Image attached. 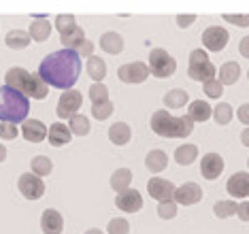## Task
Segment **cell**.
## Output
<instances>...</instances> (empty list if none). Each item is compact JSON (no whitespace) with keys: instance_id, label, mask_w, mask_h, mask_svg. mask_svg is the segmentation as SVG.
Returning a JSON list of instances; mask_svg holds the SVG:
<instances>
[{"instance_id":"6da1fadb","label":"cell","mask_w":249,"mask_h":234,"mask_svg":"<svg viewBox=\"0 0 249 234\" xmlns=\"http://www.w3.org/2000/svg\"><path fill=\"white\" fill-rule=\"evenodd\" d=\"M79 75H81V58L72 49L53 51L38 66V77L45 83L58 90H66V92L77 83Z\"/></svg>"},{"instance_id":"7a4b0ae2","label":"cell","mask_w":249,"mask_h":234,"mask_svg":"<svg viewBox=\"0 0 249 234\" xmlns=\"http://www.w3.org/2000/svg\"><path fill=\"white\" fill-rule=\"evenodd\" d=\"M4 85L18 90V92H21L26 98L43 100V98H47V94H49V85L38 77V72L32 75V72H28L26 68H19V66H13L7 71V75H4Z\"/></svg>"},{"instance_id":"3957f363","label":"cell","mask_w":249,"mask_h":234,"mask_svg":"<svg viewBox=\"0 0 249 234\" xmlns=\"http://www.w3.org/2000/svg\"><path fill=\"white\" fill-rule=\"evenodd\" d=\"M30 113V102L21 92L2 85L0 88V122L2 124H24Z\"/></svg>"},{"instance_id":"277c9868","label":"cell","mask_w":249,"mask_h":234,"mask_svg":"<svg viewBox=\"0 0 249 234\" xmlns=\"http://www.w3.org/2000/svg\"><path fill=\"white\" fill-rule=\"evenodd\" d=\"M151 130L158 136H164V139H185L194 130V122H192L190 115L173 117L171 113L160 109L151 115Z\"/></svg>"},{"instance_id":"5b68a950","label":"cell","mask_w":249,"mask_h":234,"mask_svg":"<svg viewBox=\"0 0 249 234\" xmlns=\"http://www.w3.org/2000/svg\"><path fill=\"white\" fill-rule=\"evenodd\" d=\"M188 75L192 81H211L217 75V71H215L213 62L209 60L207 51L205 49H194L190 54V66H188Z\"/></svg>"},{"instance_id":"8992f818","label":"cell","mask_w":249,"mask_h":234,"mask_svg":"<svg viewBox=\"0 0 249 234\" xmlns=\"http://www.w3.org/2000/svg\"><path fill=\"white\" fill-rule=\"evenodd\" d=\"M149 75H154L158 79H168L177 71V62L171 58V54L164 49H151L149 54Z\"/></svg>"},{"instance_id":"52a82bcc","label":"cell","mask_w":249,"mask_h":234,"mask_svg":"<svg viewBox=\"0 0 249 234\" xmlns=\"http://www.w3.org/2000/svg\"><path fill=\"white\" fill-rule=\"evenodd\" d=\"M18 187H19L21 196H24L26 200H38V198L45 196V183H43L41 177H36L35 173L19 175Z\"/></svg>"},{"instance_id":"ba28073f","label":"cell","mask_w":249,"mask_h":234,"mask_svg":"<svg viewBox=\"0 0 249 234\" xmlns=\"http://www.w3.org/2000/svg\"><path fill=\"white\" fill-rule=\"evenodd\" d=\"M81 102H83V96L77 90H69V92H64L60 96L55 113H58L60 119H72L77 115V111L81 109Z\"/></svg>"},{"instance_id":"9c48e42d","label":"cell","mask_w":249,"mask_h":234,"mask_svg":"<svg viewBox=\"0 0 249 234\" xmlns=\"http://www.w3.org/2000/svg\"><path fill=\"white\" fill-rule=\"evenodd\" d=\"M117 77L124 83H145L147 77H149V66L143 64V62H130V64L120 66Z\"/></svg>"},{"instance_id":"30bf717a","label":"cell","mask_w":249,"mask_h":234,"mask_svg":"<svg viewBox=\"0 0 249 234\" xmlns=\"http://www.w3.org/2000/svg\"><path fill=\"white\" fill-rule=\"evenodd\" d=\"M228 41H230V34L222 26H211L202 32V45H205L207 49H211L213 54L222 51L226 45H228Z\"/></svg>"},{"instance_id":"8fae6325","label":"cell","mask_w":249,"mask_h":234,"mask_svg":"<svg viewBox=\"0 0 249 234\" xmlns=\"http://www.w3.org/2000/svg\"><path fill=\"white\" fill-rule=\"evenodd\" d=\"M147 192H149V196L154 198L158 202H171L175 198V185L171 181L166 179H160V177H154V179H149V183H147Z\"/></svg>"},{"instance_id":"7c38bea8","label":"cell","mask_w":249,"mask_h":234,"mask_svg":"<svg viewBox=\"0 0 249 234\" xmlns=\"http://www.w3.org/2000/svg\"><path fill=\"white\" fill-rule=\"evenodd\" d=\"M115 207L120 211H126V213H137V211L143 209V196H141L139 190H126L115 196Z\"/></svg>"},{"instance_id":"4fadbf2b","label":"cell","mask_w":249,"mask_h":234,"mask_svg":"<svg viewBox=\"0 0 249 234\" xmlns=\"http://www.w3.org/2000/svg\"><path fill=\"white\" fill-rule=\"evenodd\" d=\"M200 198H202V190H200V185L198 183H194V181L183 183L181 187L175 190V200H177V204H183V207H190V204L200 202Z\"/></svg>"},{"instance_id":"5bb4252c","label":"cell","mask_w":249,"mask_h":234,"mask_svg":"<svg viewBox=\"0 0 249 234\" xmlns=\"http://www.w3.org/2000/svg\"><path fill=\"white\" fill-rule=\"evenodd\" d=\"M224 170V160L219 153H207L200 162V173L207 181H215Z\"/></svg>"},{"instance_id":"9a60e30c","label":"cell","mask_w":249,"mask_h":234,"mask_svg":"<svg viewBox=\"0 0 249 234\" xmlns=\"http://www.w3.org/2000/svg\"><path fill=\"white\" fill-rule=\"evenodd\" d=\"M226 190L232 198H247L249 196V173L241 170V173H234L226 183Z\"/></svg>"},{"instance_id":"2e32d148","label":"cell","mask_w":249,"mask_h":234,"mask_svg":"<svg viewBox=\"0 0 249 234\" xmlns=\"http://www.w3.org/2000/svg\"><path fill=\"white\" fill-rule=\"evenodd\" d=\"M41 228L43 234H62L64 230V217L60 215V211L55 209H47L41 217Z\"/></svg>"},{"instance_id":"e0dca14e","label":"cell","mask_w":249,"mask_h":234,"mask_svg":"<svg viewBox=\"0 0 249 234\" xmlns=\"http://www.w3.org/2000/svg\"><path fill=\"white\" fill-rule=\"evenodd\" d=\"M21 132H24V139L30 143H41L43 139H47V126H45L41 119H26L24 126H21Z\"/></svg>"},{"instance_id":"ac0fdd59","label":"cell","mask_w":249,"mask_h":234,"mask_svg":"<svg viewBox=\"0 0 249 234\" xmlns=\"http://www.w3.org/2000/svg\"><path fill=\"white\" fill-rule=\"evenodd\" d=\"M109 139L113 145H117V147L128 145L130 139H132V130H130V126L126 122H117L109 128Z\"/></svg>"},{"instance_id":"d6986e66","label":"cell","mask_w":249,"mask_h":234,"mask_svg":"<svg viewBox=\"0 0 249 234\" xmlns=\"http://www.w3.org/2000/svg\"><path fill=\"white\" fill-rule=\"evenodd\" d=\"M47 139L53 147H62L66 143H71V130L69 126H64L62 122H55L49 126V132H47Z\"/></svg>"},{"instance_id":"ffe728a7","label":"cell","mask_w":249,"mask_h":234,"mask_svg":"<svg viewBox=\"0 0 249 234\" xmlns=\"http://www.w3.org/2000/svg\"><path fill=\"white\" fill-rule=\"evenodd\" d=\"M100 47H103L107 54L117 55L124 51V38L117 32H105L103 36H100Z\"/></svg>"},{"instance_id":"44dd1931","label":"cell","mask_w":249,"mask_h":234,"mask_svg":"<svg viewBox=\"0 0 249 234\" xmlns=\"http://www.w3.org/2000/svg\"><path fill=\"white\" fill-rule=\"evenodd\" d=\"M217 75H219L217 81L222 85H234L241 77V66L236 64V62H226V64H222Z\"/></svg>"},{"instance_id":"7402d4cb","label":"cell","mask_w":249,"mask_h":234,"mask_svg":"<svg viewBox=\"0 0 249 234\" xmlns=\"http://www.w3.org/2000/svg\"><path fill=\"white\" fill-rule=\"evenodd\" d=\"M145 166H147V170H151V173H162V170L168 166L166 153L162 149H151L145 158Z\"/></svg>"},{"instance_id":"603a6c76","label":"cell","mask_w":249,"mask_h":234,"mask_svg":"<svg viewBox=\"0 0 249 234\" xmlns=\"http://www.w3.org/2000/svg\"><path fill=\"white\" fill-rule=\"evenodd\" d=\"M28 34H30L32 41L43 43V41H47L49 34H52V24H49L45 17H41V19H35L30 24V30H28Z\"/></svg>"},{"instance_id":"cb8c5ba5","label":"cell","mask_w":249,"mask_h":234,"mask_svg":"<svg viewBox=\"0 0 249 234\" xmlns=\"http://www.w3.org/2000/svg\"><path fill=\"white\" fill-rule=\"evenodd\" d=\"M188 115L192 117V122H207L211 117V105L205 100H194L190 102V109H188Z\"/></svg>"},{"instance_id":"d4e9b609","label":"cell","mask_w":249,"mask_h":234,"mask_svg":"<svg viewBox=\"0 0 249 234\" xmlns=\"http://www.w3.org/2000/svg\"><path fill=\"white\" fill-rule=\"evenodd\" d=\"M30 34L26 30H11L7 34V38H4V43H7L9 49H26L28 45H30Z\"/></svg>"},{"instance_id":"484cf974","label":"cell","mask_w":249,"mask_h":234,"mask_svg":"<svg viewBox=\"0 0 249 234\" xmlns=\"http://www.w3.org/2000/svg\"><path fill=\"white\" fill-rule=\"evenodd\" d=\"M164 105L168 107V109H181V107L188 105V92L185 90H168L166 94H164Z\"/></svg>"},{"instance_id":"4316f807","label":"cell","mask_w":249,"mask_h":234,"mask_svg":"<svg viewBox=\"0 0 249 234\" xmlns=\"http://www.w3.org/2000/svg\"><path fill=\"white\" fill-rule=\"evenodd\" d=\"M130 181H132V173H130L128 168H117L111 177V187L122 194V192L130 190Z\"/></svg>"},{"instance_id":"83f0119b","label":"cell","mask_w":249,"mask_h":234,"mask_svg":"<svg viewBox=\"0 0 249 234\" xmlns=\"http://www.w3.org/2000/svg\"><path fill=\"white\" fill-rule=\"evenodd\" d=\"M60 41L62 45H64V49H72L75 51L79 45H81L83 41H86V34H83V28H72L71 32H66V34H60Z\"/></svg>"},{"instance_id":"f1b7e54d","label":"cell","mask_w":249,"mask_h":234,"mask_svg":"<svg viewBox=\"0 0 249 234\" xmlns=\"http://www.w3.org/2000/svg\"><path fill=\"white\" fill-rule=\"evenodd\" d=\"M196 158H198L196 145H181V147H177V151H175V160H177V164H181V166H188Z\"/></svg>"},{"instance_id":"f546056e","label":"cell","mask_w":249,"mask_h":234,"mask_svg":"<svg viewBox=\"0 0 249 234\" xmlns=\"http://www.w3.org/2000/svg\"><path fill=\"white\" fill-rule=\"evenodd\" d=\"M88 72H89V77H92L96 83H100L107 77V64H105V60L92 55V58L88 60Z\"/></svg>"},{"instance_id":"4dcf8cb0","label":"cell","mask_w":249,"mask_h":234,"mask_svg":"<svg viewBox=\"0 0 249 234\" xmlns=\"http://www.w3.org/2000/svg\"><path fill=\"white\" fill-rule=\"evenodd\" d=\"M236 211H239V204L234 200H219V202H215V207H213L215 217H219V219L232 217V215H236Z\"/></svg>"},{"instance_id":"1f68e13d","label":"cell","mask_w":249,"mask_h":234,"mask_svg":"<svg viewBox=\"0 0 249 234\" xmlns=\"http://www.w3.org/2000/svg\"><path fill=\"white\" fill-rule=\"evenodd\" d=\"M30 166H32V173H35L36 177H47L49 173H52L53 164L47 156H36V158H32Z\"/></svg>"},{"instance_id":"d6a6232c","label":"cell","mask_w":249,"mask_h":234,"mask_svg":"<svg viewBox=\"0 0 249 234\" xmlns=\"http://www.w3.org/2000/svg\"><path fill=\"white\" fill-rule=\"evenodd\" d=\"M69 130L75 136H86L89 132V119L86 115H75L69 124Z\"/></svg>"},{"instance_id":"836d02e7","label":"cell","mask_w":249,"mask_h":234,"mask_svg":"<svg viewBox=\"0 0 249 234\" xmlns=\"http://www.w3.org/2000/svg\"><path fill=\"white\" fill-rule=\"evenodd\" d=\"M89 100H92V105L109 102V90H107L103 83H94L92 88H89Z\"/></svg>"},{"instance_id":"e575fe53","label":"cell","mask_w":249,"mask_h":234,"mask_svg":"<svg viewBox=\"0 0 249 234\" xmlns=\"http://www.w3.org/2000/svg\"><path fill=\"white\" fill-rule=\"evenodd\" d=\"M213 117H215V122L217 124H230V119H232V107L228 105V102H219L217 107L213 109Z\"/></svg>"},{"instance_id":"d590c367","label":"cell","mask_w":249,"mask_h":234,"mask_svg":"<svg viewBox=\"0 0 249 234\" xmlns=\"http://www.w3.org/2000/svg\"><path fill=\"white\" fill-rule=\"evenodd\" d=\"M55 26H58L60 34H66L72 28H77V19H75V15H58L55 17Z\"/></svg>"},{"instance_id":"8d00e7d4","label":"cell","mask_w":249,"mask_h":234,"mask_svg":"<svg viewBox=\"0 0 249 234\" xmlns=\"http://www.w3.org/2000/svg\"><path fill=\"white\" fill-rule=\"evenodd\" d=\"M92 115L98 119V122H103V119L111 117L113 115V102H103V105H92Z\"/></svg>"},{"instance_id":"74e56055","label":"cell","mask_w":249,"mask_h":234,"mask_svg":"<svg viewBox=\"0 0 249 234\" xmlns=\"http://www.w3.org/2000/svg\"><path fill=\"white\" fill-rule=\"evenodd\" d=\"M107 232H109V234H128L130 232V224L124 217H115V219L109 221Z\"/></svg>"},{"instance_id":"f35d334b","label":"cell","mask_w":249,"mask_h":234,"mask_svg":"<svg viewBox=\"0 0 249 234\" xmlns=\"http://www.w3.org/2000/svg\"><path fill=\"white\" fill-rule=\"evenodd\" d=\"M202 92H205L209 98H219L224 94V85L217 81V79H211V81L202 83Z\"/></svg>"},{"instance_id":"ab89813d","label":"cell","mask_w":249,"mask_h":234,"mask_svg":"<svg viewBox=\"0 0 249 234\" xmlns=\"http://www.w3.org/2000/svg\"><path fill=\"white\" fill-rule=\"evenodd\" d=\"M158 215L162 219H173L177 217V202L171 200V202H160L158 204Z\"/></svg>"},{"instance_id":"60d3db41","label":"cell","mask_w":249,"mask_h":234,"mask_svg":"<svg viewBox=\"0 0 249 234\" xmlns=\"http://www.w3.org/2000/svg\"><path fill=\"white\" fill-rule=\"evenodd\" d=\"M18 134H19V130L15 128L13 124H2V126H0V139L13 141V139H18Z\"/></svg>"},{"instance_id":"b9f144b4","label":"cell","mask_w":249,"mask_h":234,"mask_svg":"<svg viewBox=\"0 0 249 234\" xmlns=\"http://www.w3.org/2000/svg\"><path fill=\"white\" fill-rule=\"evenodd\" d=\"M224 19L228 21V24H234V26H239V28H247L249 26V15H228L226 13L224 15Z\"/></svg>"},{"instance_id":"7bdbcfd3","label":"cell","mask_w":249,"mask_h":234,"mask_svg":"<svg viewBox=\"0 0 249 234\" xmlns=\"http://www.w3.org/2000/svg\"><path fill=\"white\" fill-rule=\"evenodd\" d=\"M75 51L79 54V58H88V60H89V58L94 55V45H92V41H88V38H86V41L79 45Z\"/></svg>"},{"instance_id":"ee69618b","label":"cell","mask_w":249,"mask_h":234,"mask_svg":"<svg viewBox=\"0 0 249 234\" xmlns=\"http://www.w3.org/2000/svg\"><path fill=\"white\" fill-rule=\"evenodd\" d=\"M239 122L241 124H245V126H249V102H245V105H241L239 107Z\"/></svg>"},{"instance_id":"f6af8a7d","label":"cell","mask_w":249,"mask_h":234,"mask_svg":"<svg viewBox=\"0 0 249 234\" xmlns=\"http://www.w3.org/2000/svg\"><path fill=\"white\" fill-rule=\"evenodd\" d=\"M236 215L241 217V221H249V200L239 204V211H236Z\"/></svg>"},{"instance_id":"bcb514c9","label":"cell","mask_w":249,"mask_h":234,"mask_svg":"<svg viewBox=\"0 0 249 234\" xmlns=\"http://www.w3.org/2000/svg\"><path fill=\"white\" fill-rule=\"evenodd\" d=\"M196 21V15H177V24L179 28H188L190 24Z\"/></svg>"},{"instance_id":"7dc6e473","label":"cell","mask_w":249,"mask_h":234,"mask_svg":"<svg viewBox=\"0 0 249 234\" xmlns=\"http://www.w3.org/2000/svg\"><path fill=\"white\" fill-rule=\"evenodd\" d=\"M239 51L243 54V58H249V36L241 38V43H239Z\"/></svg>"},{"instance_id":"c3c4849f","label":"cell","mask_w":249,"mask_h":234,"mask_svg":"<svg viewBox=\"0 0 249 234\" xmlns=\"http://www.w3.org/2000/svg\"><path fill=\"white\" fill-rule=\"evenodd\" d=\"M241 141H243V145H245V147H249V128H245L241 132Z\"/></svg>"},{"instance_id":"681fc988","label":"cell","mask_w":249,"mask_h":234,"mask_svg":"<svg viewBox=\"0 0 249 234\" xmlns=\"http://www.w3.org/2000/svg\"><path fill=\"white\" fill-rule=\"evenodd\" d=\"M4 158H7V147L0 143V162H4Z\"/></svg>"},{"instance_id":"f907efd6","label":"cell","mask_w":249,"mask_h":234,"mask_svg":"<svg viewBox=\"0 0 249 234\" xmlns=\"http://www.w3.org/2000/svg\"><path fill=\"white\" fill-rule=\"evenodd\" d=\"M86 234H103V232H100V230H88Z\"/></svg>"},{"instance_id":"816d5d0a","label":"cell","mask_w":249,"mask_h":234,"mask_svg":"<svg viewBox=\"0 0 249 234\" xmlns=\"http://www.w3.org/2000/svg\"><path fill=\"white\" fill-rule=\"evenodd\" d=\"M247 79H249V71H247Z\"/></svg>"},{"instance_id":"f5cc1de1","label":"cell","mask_w":249,"mask_h":234,"mask_svg":"<svg viewBox=\"0 0 249 234\" xmlns=\"http://www.w3.org/2000/svg\"><path fill=\"white\" fill-rule=\"evenodd\" d=\"M247 164H249V160H247Z\"/></svg>"}]
</instances>
